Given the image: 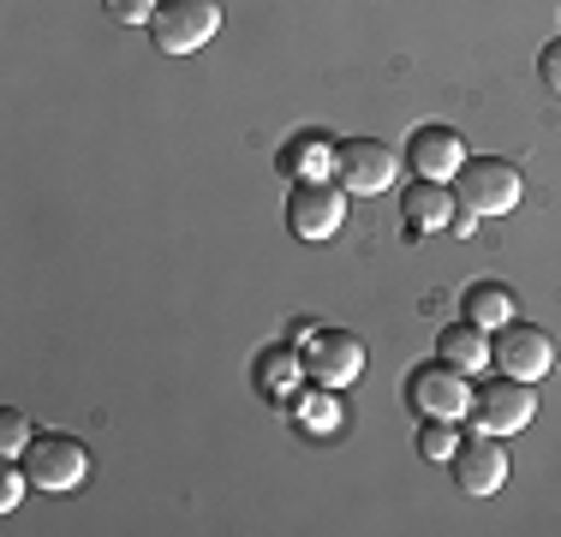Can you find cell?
<instances>
[{
    "label": "cell",
    "mask_w": 561,
    "mask_h": 537,
    "mask_svg": "<svg viewBox=\"0 0 561 537\" xmlns=\"http://www.w3.org/2000/svg\"><path fill=\"white\" fill-rule=\"evenodd\" d=\"M454 197L472 215H514L526 197V180L507 156H466V168L454 173Z\"/></svg>",
    "instance_id": "cell-1"
},
{
    "label": "cell",
    "mask_w": 561,
    "mask_h": 537,
    "mask_svg": "<svg viewBox=\"0 0 561 537\" xmlns=\"http://www.w3.org/2000/svg\"><path fill=\"white\" fill-rule=\"evenodd\" d=\"M19 460H24L36 490H48V495H66L90 478V448L78 436H66V430H36Z\"/></svg>",
    "instance_id": "cell-2"
},
{
    "label": "cell",
    "mask_w": 561,
    "mask_h": 537,
    "mask_svg": "<svg viewBox=\"0 0 561 537\" xmlns=\"http://www.w3.org/2000/svg\"><path fill=\"white\" fill-rule=\"evenodd\" d=\"M346 185L341 180H293L287 192V227L293 239H305V245H323V239L341 233L346 221Z\"/></svg>",
    "instance_id": "cell-3"
},
{
    "label": "cell",
    "mask_w": 561,
    "mask_h": 537,
    "mask_svg": "<svg viewBox=\"0 0 561 537\" xmlns=\"http://www.w3.org/2000/svg\"><path fill=\"white\" fill-rule=\"evenodd\" d=\"M407 407L419 419H454L460 424L472 412V376L454 370L448 358H431V365L407 370Z\"/></svg>",
    "instance_id": "cell-4"
},
{
    "label": "cell",
    "mask_w": 561,
    "mask_h": 537,
    "mask_svg": "<svg viewBox=\"0 0 561 537\" xmlns=\"http://www.w3.org/2000/svg\"><path fill=\"white\" fill-rule=\"evenodd\" d=\"M531 419H538V388L531 382H514V376H502V382H478L472 388V430H490V436H519Z\"/></svg>",
    "instance_id": "cell-5"
},
{
    "label": "cell",
    "mask_w": 561,
    "mask_h": 537,
    "mask_svg": "<svg viewBox=\"0 0 561 537\" xmlns=\"http://www.w3.org/2000/svg\"><path fill=\"white\" fill-rule=\"evenodd\" d=\"M221 31V0H162L150 19V36L162 54H197Z\"/></svg>",
    "instance_id": "cell-6"
},
{
    "label": "cell",
    "mask_w": 561,
    "mask_h": 537,
    "mask_svg": "<svg viewBox=\"0 0 561 537\" xmlns=\"http://www.w3.org/2000/svg\"><path fill=\"white\" fill-rule=\"evenodd\" d=\"M335 180H341L353 197L394 192V180H400V156L389 150V144H377V138H346L341 150H335Z\"/></svg>",
    "instance_id": "cell-7"
},
{
    "label": "cell",
    "mask_w": 561,
    "mask_h": 537,
    "mask_svg": "<svg viewBox=\"0 0 561 537\" xmlns=\"http://www.w3.org/2000/svg\"><path fill=\"white\" fill-rule=\"evenodd\" d=\"M502 376H514V382H538V376H550L556 365V341L538 329V322H502L496 329V358H490Z\"/></svg>",
    "instance_id": "cell-8"
},
{
    "label": "cell",
    "mask_w": 561,
    "mask_h": 537,
    "mask_svg": "<svg viewBox=\"0 0 561 537\" xmlns=\"http://www.w3.org/2000/svg\"><path fill=\"white\" fill-rule=\"evenodd\" d=\"M358 370H365V341H358V334L317 329L311 341H305V382L346 388V382H358Z\"/></svg>",
    "instance_id": "cell-9"
},
{
    "label": "cell",
    "mask_w": 561,
    "mask_h": 537,
    "mask_svg": "<svg viewBox=\"0 0 561 537\" xmlns=\"http://www.w3.org/2000/svg\"><path fill=\"white\" fill-rule=\"evenodd\" d=\"M454 483H460L466 495H496L507 483V448L502 436H490V430H478V436H460V448H454Z\"/></svg>",
    "instance_id": "cell-10"
},
{
    "label": "cell",
    "mask_w": 561,
    "mask_h": 537,
    "mask_svg": "<svg viewBox=\"0 0 561 537\" xmlns=\"http://www.w3.org/2000/svg\"><path fill=\"white\" fill-rule=\"evenodd\" d=\"M407 161H412V180H454L466 168V138L454 126H419L407 138Z\"/></svg>",
    "instance_id": "cell-11"
},
{
    "label": "cell",
    "mask_w": 561,
    "mask_h": 537,
    "mask_svg": "<svg viewBox=\"0 0 561 537\" xmlns=\"http://www.w3.org/2000/svg\"><path fill=\"white\" fill-rule=\"evenodd\" d=\"M454 209H460V197H454L443 180H412L407 192H400V227H407L412 239L443 233V227L454 221Z\"/></svg>",
    "instance_id": "cell-12"
},
{
    "label": "cell",
    "mask_w": 561,
    "mask_h": 537,
    "mask_svg": "<svg viewBox=\"0 0 561 537\" xmlns=\"http://www.w3.org/2000/svg\"><path fill=\"white\" fill-rule=\"evenodd\" d=\"M436 358H448L454 370H466V376H478L496 358V341H490V329H478V322H454V329L436 334Z\"/></svg>",
    "instance_id": "cell-13"
},
{
    "label": "cell",
    "mask_w": 561,
    "mask_h": 537,
    "mask_svg": "<svg viewBox=\"0 0 561 537\" xmlns=\"http://www.w3.org/2000/svg\"><path fill=\"white\" fill-rule=\"evenodd\" d=\"M251 382H257L263 400H287L293 388L305 382V358L293 353V346H263L257 365H251Z\"/></svg>",
    "instance_id": "cell-14"
},
{
    "label": "cell",
    "mask_w": 561,
    "mask_h": 537,
    "mask_svg": "<svg viewBox=\"0 0 561 537\" xmlns=\"http://www.w3.org/2000/svg\"><path fill=\"white\" fill-rule=\"evenodd\" d=\"M460 311H466V322H478V329L496 334L502 322H514V293H507L502 281H472L466 299H460Z\"/></svg>",
    "instance_id": "cell-15"
},
{
    "label": "cell",
    "mask_w": 561,
    "mask_h": 537,
    "mask_svg": "<svg viewBox=\"0 0 561 537\" xmlns=\"http://www.w3.org/2000/svg\"><path fill=\"white\" fill-rule=\"evenodd\" d=\"M341 144L329 138V132H299L293 138V150L280 156V168L293 173V180H329V161H335Z\"/></svg>",
    "instance_id": "cell-16"
},
{
    "label": "cell",
    "mask_w": 561,
    "mask_h": 537,
    "mask_svg": "<svg viewBox=\"0 0 561 537\" xmlns=\"http://www.w3.org/2000/svg\"><path fill=\"white\" fill-rule=\"evenodd\" d=\"M454 448H460V430H454V419H424V430H419V454H424V460L448 466Z\"/></svg>",
    "instance_id": "cell-17"
},
{
    "label": "cell",
    "mask_w": 561,
    "mask_h": 537,
    "mask_svg": "<svg viewBox=\"0 0 561 537\" xmlns=\"http://www.w3.org/2000/svg\"><path fill=\"white\" fill-rule=\"evenodd\" d=\"M31 436H36V430H31V419H24L19 407L0 412V454H7V460H19V454L31 448Z\"/></svg>",
    "instance_id": "cell-18"
},
{
    "label": "cell",
    "mask_w": 561,
    "mask_h": 537,
    "mask_svg": "<svg viewBox=\"0 0 561 537\" xmlns=\"http://www.w3.org/2000/svg\"><path fill=\"white\" fill-rule=\"evenodd\" d=\"M24 490H31V472H24V460H7V466H0V514H12V507L24 502Z\"/></svg>",
    "instance_id": "cell-19"
},
{
    "label": "cell",
    "mask_w": 561,
    "mask_h": 537,
    "mask_svg": "<svg viewBox=\"0 0 561 537\" xmlns=\"http://www.w3.org/2000/svg\"><path fill=\"white\" fill-rule=\"evenodd\" d=\"M156 7H162V0H102V12H108L114 24H150Z\"/></svg>",
    "instance_id": "cell-20"
},
{
    "label": "cell",
    "mask_w": 561,
    "mask_h": 537,
    "mask_svg": "<svg viewBox=\"0 0 561 537\" xmlns=\"http://www.w3.org/2000/svg\"><path fill=\"white\" fill-rule=\"evenodd\" d=\"M329 395H335V388H323V395H311V400L299 407V419L311 424V430H335V424H341V412H335V400H329Z\"/></svg>",
    "instance_id": "cell-21"
},
{
    "label": "cell",
    "mask_w": 561,
    "mask_h": 537,
    "mask_svg": "<svg viewBox=\"0 0 561 537\" xmlns=\"http://www.w3.org/2000/svg\"><path fill=\"white\" fill-rule=\"evenodd\" d=\"M538 78H543V90H556V96H561V36L538 54Z\"/></svg>",
    "instance_id": "cell-22"
},
{
    "label": "cell",
    "mask_w": 561,
    "mask_h": 537,
    "mask_svg": "<svg viewBox=\"0 0 561 537\" xmlns=\"http://www.w3.org/2000/svg\"><path fill=\"white\" fill-rule=\"evenodd\" d=\"M484 221V215H472V209H454V221H448V233H460V239H472V227Z\"/></svg>",
    "instance_id": "cell-23"
}]
</instances>
